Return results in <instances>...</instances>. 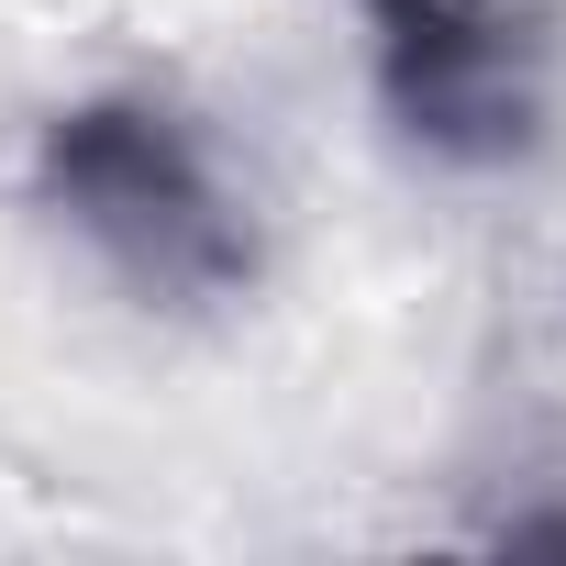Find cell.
Segmentation results:
<instances>
[{
	"instance_id": "3",
	"label": "cell",
	"mask_w": 566,
	"mask_h": 566,
	"mask_svg": "<svg viewBox=\"0 0 566 566\" xmlns=\"http://www.w3.org/2000/svg\"><path fill=\"white\" fill-rule=\"evenodd\" d=\"M511 544H566V511H544V522H511Z\"/></svg>"
},
{
	"instance_id": "1",
	"label": "cell",
	"mask_w": 566,
	"mask_h": 566,
	"mask_svg": "<svg viewBox=\"0 0 566 566\" xmlns=\"http://www.w3.org/2000/svg\"><path fill=\"white\" fill-rule=\"evenodd\" d=\"M34 189L45 211H67L112 277H134L145 301H222L255 277V233H244V200L211 178L200 134L167 112V101H67L45 134H34Z\"/></svg>"
},
{
	"instance_id": "2",
	"label": "cell",
	"mask_w": 566,
	"mask_h": 566,
	"mask_svg": "<svg viewBox=\"0 0 566 566\" xmlns=\"http://www.w3.org/2000/svg\"><path fill=\"white\" fill-rule=\"evenodd\" d=\"M389 123L444 167H511L555 101V34L533 0H356Z\"/></svg>"
}]
</instances>
